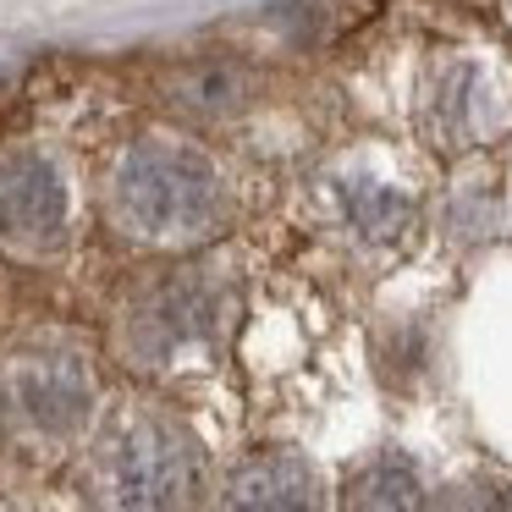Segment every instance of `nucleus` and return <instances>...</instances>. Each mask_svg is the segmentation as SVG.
I'll return each mask as SVG.
<instances>
[{"mask_svg": "<svg viewBox=\"0 0 512 512\" xmlns=\"http://www.w3.org/2000/svg\"><path fill=\"white\" fill-rule=\"evenodd\" d=\"M199 490V446L155 413H127L89 457L94 512H182Z\"/></svg>", "mask_w": 512, "mask_h": 512, "instance_id": "1", "label": "nucleus"}, {"mask_svg": "<svg viewBox=\"0 0 512 512\" xmlns=\"http://www.w3.org/2000/svg\"><path fill=\"white\" fill-rule=\"evenodd\" d=\"M116 210L138 237H199L221 221V177L199 149L144 138L116 166Z\"/></svg>", "mask_w": 512, "mask_h": 512, "instance_id": "2", "label": "nucleus"}, {"mask_svg": "<svg viewBox=\"0 0 512 512\" xmlns=\"http://www.w3.org/2000/svg\"><path fill=\"white\" fill-rule=\"evenodd\" d=\"M94 408V375L67 347H28L0 369V419L28 441H67Z\"/></svg>", "mask_w": 512, "mask_h": 512, "instance_id": "3", "label": "nucleus"}, {"mask_svg": "<svg viewBox=\"0 0 512 512\" xmlns=\"http://www.w3.org/2000/svg\"><path fill=\"white\" fill-rule=\"evenodd\" d=\"M67 232V177L39 155L0 160V237L45 248Z\"/></svg>", "mask_w": 512, "mask_h": 512, "instance_id": "4", "label": "nucleus"}, {"mask_svg": "<svg viewBox=\"0 0 512 512\" xmlns=\"http://www.w3.org/2000/svg\"><path fill=\"white\" fill-rule=\"evenodd\" d=\"M221 512H325V490L303 457L265 452L226 479Z\"/></svg>", "mask_w": 512, "mask_h": 512, "instance_id": "5", "label": "nucleus"}, {"mask_svg": "<svg viewBox=\"0 0 512 512\" xmlns=\"http://www.w3.org/2000/svg\"><path fill=\"white\" fill-rule=\"evenodd\" d=\"M215 320H221V298L204 281H171L133 320V347L144 358H171L177 347L204 342L215 331Z\"/></svg>", "mask_w": 512, "mask_h": 512, "instance_id": "6", "label": "nucleus"}, {"mask_svg": "<svg viewBox=\"0 0 512 512\" xmlns=\"http://www.w3.org/2000/svg\"><path fill=\"white\" fill-rule=\"evenodd\" d=\"M347 512H430L424 479L408 457L386 452L375 463H364L347 485Z\"/></svg>", "mask_w": 512, "mask_h": 512, "instance_id": "7", "label": "nucleus"}, {"mask_svg": "<svg viewBox=\"0 0 512 512\" xmlns=\"http://www.w3.org/2000/svg\"><path fill=\"white\" fill-rule=\"evenodd\" d=\"M347 215H353V226L369 237V243H386V237H397L402 226H408V215H413V204H408V193H397V188H386V182H353L347 188Z\"/></svg>", "mask_w": 512, "mask_h": 512, "instance_id": "8", "label": "nucleus"}, {"mask_svg": "<svg viewBox=\"0 0 512 512\" xmlns=\"http://www.w3.org/2000/svg\"><path fill=\"white\" fill-rule=\"evenodd\" d=\"M446 512H507V490L490 479H468V485L446 490Z\"/></svg>", "mask_w": 512, "mask_h": 512, "instance_id": "9", "label": "nucleus"}, {"mask_svg": "<svg viewBox=\"0 0 512 512\" xmlns=\"http://www.w3.org/2000/svg\"><path fill=\"white\" fill-rule=\"evenodd\" d=\"M0 512H34V507H23V501H6V496H0Z\"/></svg>", "mask_w": 512, "mask_h": 512, "instance_id": "10", "label": "nucleus"}]
</instances>
